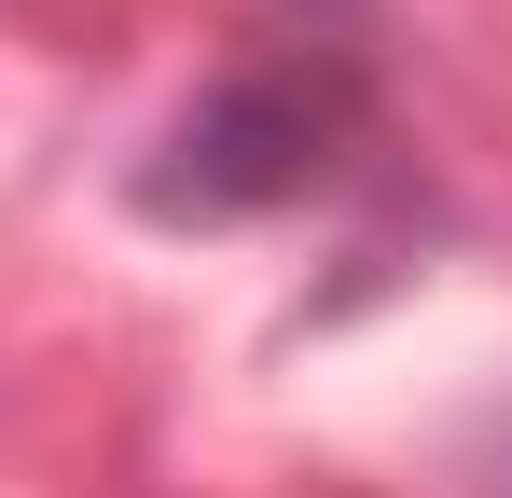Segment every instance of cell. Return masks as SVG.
I'll return each mask as SVG.
<instances>
[{
	"label": "cell",
	"instance_id": "1",
	"mask_svg": "<svg viewBox=\"0 0 512 498\" xmlns=\"http://www.w3.org/2000/svg\"><path fill=\"white\" fill-rule=\"evenodd\" d=\"M346 139V70H250L222 83L194 125L167 139V166L139 180L167 222H236V208H277V194H305Z\"/></svg>",
	"mask_w": 512,
	"mask_h": 498
}]
</instances>
